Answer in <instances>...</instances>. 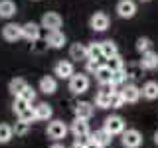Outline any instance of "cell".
I'll return each instance as SVG.
<instances>
[{
    "label": "cell",
    "mask_w": 158,
    "mask_h": 148,
    "mask_svg": "<svg viewBox=\"0 0 158 148\" xmlns=\"http://www.w3.org/2000/svg\"><path fill=\"white\" fill-rule=\"evenodd\" d=\"M87 89H89V77L85 73H73L69 77V91L73 95H83V93H87Z\"/></svg>",
    "instance_id": "1"
},
{
    "label": "cell",
    "mask_w": 158,
    "mask_h": 148,
    "mask_svg": "<svg viewBox=\"0 0 158 148\" xmlns=\"http://www.w3.org/2000/svg\"><path fill=\"white\" fill-rule=\"evenodd\" d=\"M103 128H105V130H107L111 136L123 134V132H125V121H123V117H118V115H111V117L105 118Z\"/></svg>",
    "instance_id": "2"
},
{
    "label": "cell",
    "mask_w": 158,
    "mask_h": 148,
    "mask_svg": "<svg viewBox=\"0 0 158 148\" xmlns=\"http://www.w3.org/2000/svg\"><path fill=\"white\" fill-rule=\"evenodd\" d=\"M121 142L125 148H140L142 144V134L136 130V128H127L121 134Z\"/></svg>",
    "instance_id": "3"
},
{
    "label": "cell",
    "mask_w": 158,
    "mask_h": 148,
    "mask_svg": "<svg viewBox=\"0 0 158 148\" xmlns=\"http://www.w3.org/2000/svg\"><path fill=\"white\" fill-rule=\"evenodd\" d=\"M61 24H63V18L59 16L57 12H46L42 16V24H40V26L46 28L48 32H57V30L61 28Z\"/></svg>",
    "instance_id": "4"
},
{
    "label": "cell",
    "mask_w": 158,
    "mask_h": 148,
    "mask_svg": "<svg viewBox=\"0 0 158 148\" xmlns=\"http://www.w3.org/2000/svg\"><path fill=\"white\" fill-rule=\"evenodd\" d=\"M67 130L69 128L63 121H52L48 125V136L52 138V140H61V138H65Z\"/></svg>",
    "instance_id": "5"
},
{
    "label": "cell",
    "mask_w": 158,
    "mask_h": 148,
    "mask_svg": "<svg viewBox=\"0 0 158 148\" xmlns=\"http://www.w3.org/2000/svg\"><path fill=\"white\" fill-rule=\"evenodd\" d=\"M117 14H118L121 18H125V20L135 18V14H136V4H135V0H118V4H117Z\"/></svg>",
    "instance_id": "6"
},
{
    "label": "cell",
    "mask_w": 158,
    "mask_h": 148,
    "mask_svg": "<svg viewBox=\"0 0 158 148\" xmlns=\"http://www.w3.org/2000/svg\"><path fill=\"white\" fill-rule=\"evenodd\" d=\"M115 91V87L113 85H105L101 89V91L95 95V107L99 109H109L111 107V93Z\"/></svg>",
    "instance_id": "7"
},
{
    "label": "cell",
    "mask_w": 158,
    "mask_h": 148,
    "mask_svg": "<svg viewBox=\"0 0 158 148\" xmlns=\"http://www.w3.org/2000/svg\"><path fill=\"white\" fill-rule=\"evenodd\" d=\"M109 16L105 12H95L91 16V20H89V26H91V30H95V32H105V30L109 28Z\"/></svg>",
    "instance_id": "8"
},
{
    "label": "cell",
    "mask_w": 158,
    "mask_h": 148,
    "mask_svg": "<svg viewBox=\"0 0 158 148\" xmlns=\"http://www.w3.org/2000/svg\"><path fill=\"white\" fill-rule=\"evenodd\" d=\"M53 73L59 77V79H69L73 75V63L71 61H67V59H59V61L53 65Z\"/></svg>",
    "instance_id": "9"
},
{
    "label": "cell",
    "mask_w": 158,
    "mask_h": 148,
    "mask_svg": "<svg viewBox=\"0 0 158 148\" xmlns=\"http://www.w3.org/2000/svg\"><path fill=\"white\" fill-rule=\"evenodd\" d=\"M2 38L6 42H18V39H22V26L20 24H6L2 28Z\"/></svg>",
    "instance_id": "10"
},
{
    "label": "cell",
    "mask_w": 158,
    "mask_h": 148,
    "mask_svg": "<svg viewBox=\"0 0 158 148\" xmlns=\"http://www.w3.org/2000/svg\"><path fill=\"white\" fill-rule=\"evenodd\" d=\"M46 43L48 47H53V49H61L63 46L67 43V38L63 32H48V38H46Z\"/></svg>",
    "instance_id": "11"
},
{
    "label": "cell",
    "mask_w": 158,
    "mask_h": 148,
    "mask_svg": "<svg viewBox=\"0 0 158 148\" xmlns=\"http://www.w3.org/2000/svg\"><path fill=\"white\" fill-rule=\"evenodd\" d=\"M40 24L36 22H26L22 26V38L24 39H28V42H38L40 39Z\"/></svg>",
    "instance_id": "12"
},
{
    "label": "cell",
    "mask_w": 158,
    "mask_h": 148,
    "mask_svg": "<svg viewBox=\"0 0 158 148\" xmlns=\"http://www.w3.org/2000/svg\"><path fill=\"white\" fill-rule=\"evenodd\" d=\"M121 95H123V99H125V103H138V99L142 97V93H140V89H138L136 85L128 83V85H125L121 89Z\"/></svg>",
    "instance_id": "13"
},
{
    "label": "cell",
    "mask_w": 158,
    "mask_h": 148,
    "mask_svg": "<svg viewBox=\"0 0 158 148\" xmlns=\"http://www.w3.org/2000/svg\"><path fill=\"white\" fill-rule=\"evenodd\" d=\"M93 105L91 103H87V101H81V103H77L75 109H73V113H75V118H81V121H89V118L93 117Z\"/></svg>",
    "instance_id": "14"
},
{
    "label": "cell",
    "mask_w": 158,
    "mask_h": 148,
    "mask_svg": "<svg viewBox=\"0 0 158 148\" xmlns=\"http://www.w3.org/2000/svg\"><path fill=\"white\" fill-rule=\"evenodd\" d=\"M111 140H113V136L109 134L105 128H99V130L91 132V142H93V144H97V146H101V148L109 146V144H111Z\"/></svg>",
    "instance_id": "15"
},
{
    "label": "cell",
    "mask_w": 158,
    "mask_h": 148,
    "mask_svg": "<svg viewBox=\"0 0 158 148\" xmlns=\"http://www.w3.org/2000/svg\"><path fill=\"white\" fill-rule=\"evenodd\" d=\"M69 130L73 132V136H75V138L91 134V130H89V122L87 121H81V118H75V121L71 122V128H69Z\"/></svg>",
    "instance_id": "16"
},
{
    "label": "cell",
    "mask_w": 158,
    "mask_h": 148,
    "mask_svg": "<svg viewBox=\"0 0 158 148\" xmlns=\"http://www.w3.org/2000/svg\"><path fill=\"white\" fill-rule=\"evenodd\" d=\"M40 91H42L44 95H53V93L57 91V81H56V77L44 75L42 79H40Z\"/></svg>",
    "instance_id": "17"
},
{
    "label": "cell",
    "mask_w": 158,
    "mask_h": 148,
    "mask_svg": "<svg viewBox=\"0 0 158 148\" xmlns=\"http://www.w3.org/2000/svg\"><path fill=\"white\" fill-rule=\"evenodd\" d=\"M69 57L75 59V61H87V46L85 43H73L69 47Z\"/></svg>",
    "instance_id": "18"
},
{
    "label": "cell",
    "mask_w": 158,
    "mask_h": 148,
    "mask_svg": "<svg viewBox=\"0 0 158 148\" xmlns=\"http://www.w3.org/2000/svg\"><path fill=\"white\" fill-rule=\"evenodd\" d=\"M34 113H36V121H49L53 117V109L48 103H40V105L34 107Z\"/></svg>",
    "instance_id": "19"
},
{
    "label": "cell",
    "mask_w": 158,
    "mask_h": 148,
    "mask_svg": "<svg viewBox=\"0 0 158 148\" xmlns=\"http://www.w3.org/2000/svg\"><path fill=\"white\" fill-rule=\"evenodd\" d=\"M140 67L142 69H156L158 67V53L156 51H146L142 53V59H140Z\"/></svg>",
    "instance_id": "20"
},
{
    "label": "cell",
    "mask_w": 158,
    "mask_h": 148,
    "mask_svg": "<svg viewBox=\"0 0 158 148\" xmlns=\"http://www.w3.org/2000/svg\"><path fill=\"white\" fill-rule=\"evenodd\" d=\"M140 93H142L144 99H148V101H154V99H158V83L156 81H146L144 85H142Z\"/></svg>",
    "instance_id": "21"
},
{
    "label": "cell",
    "mask_w": 158,
    "mask_h": 148,
    "mask_svg": "<svg viewBox=\"0 0 158 148\" xmlns=\"http://www.w3.org/2000/svg\"><path fill=\"white\" fill-rule=\"evenodd\" d=\"M111 77H113V71L109 69L107 65H101L97 69V73H95V79H97V83L99 85H111Z\"/></svg>",
    "instance_id": "22"
},
{
    "label": "cell",
    "mask_w": 158,
    "mask_h": 148,
    "mask_svg": "<svg viewBox=\"0 0 158 148\" xmlns=\"http://www.w3.org/2000/svg\"><path fill=\"white\" fill-rule=\"evenodd\" d=\"M101 53H103V59H111L118 56V49H117V43L107 39V42H101Z\"/></svg>",
    "instance_id": "23"
},
{
    "label": "cell",
    "mask_w": 158,
    "mask_h": 148,
    "mask_svg": "<svg viewBox=\"0 0 158 148\" xmlns=\"http://www.w3.org/2000/svg\"><path fill=\"white\" fill-rule=\"evenodd\" d=\"M16 14V4L12 0H0V18H12Z\"/></svg>",
    "instance_id": "24"
},
{
    "label": "cell",
    "mask_w": 158,
    "mask_h": 148,
    "mask_svg": "<svg viewBox=\"0 0 158 148\" xmlns=\"http://www.w3.org/2000/svg\"><path fill=\"white\" fill-rule=\"evenodd\" d=\"M26 87H28L26 79H22V77H16V79H12V81H10V85H8V91L12 93L14 97H18V95H20V93H22Z\"/></svg>",
    "instance_id": "25"
},
{
    "label": "cell",
    "mask_w": 158,
    "mask_h": 148,
    "mask_svg": "<svg viewBox=\"0 0 158 148\" xmlns=\"http://www.w3.org/2000/svg\"><path fill=\"white\" fill-rule=\"evenodd\" d=\"M87 59H97L101 61L103 59V53H101V42H93L87 46Z\"/></svg>",
    "instance_id": "26"
},
{
    "label": "cell",
    "mask_w": 158,
    "mask_h": 148,
    "mask_svg": "<svg viewBox=\"0 0 158 148\" xmlns=\"http://www.w3.org/2000/svg\"><path fill=\"white\" fill-rule=\"evenodd\" d=\"M14 136V130L12 126L6 125V122H0V144H8Z\"/></svg>",
    "instance_id": "27"
},
{
    "label": "cell",
    "mask_w": 158,
    "mask_h": 148,
    "mask_svg": "<svg viewBox=\"0 0 158 148\" xmlns=\"http://www.w3.org/2000/svg\"><path fill=\"white\" fill-rule=\"evenodd\" d=\"M105 65L111 69V71H123V69H125V61H123V57H121V56H115V57L107 59Z\"/></svg>",
    "instance_id": "28"
},
{
    "label": "cell",
    "mask_w": 158,
    "mask_h": 148,
    "mask_svg": "<svg viewBox=\"0 0 158 148\" xmlns=\"http://www.w3.org/2000/svg\"><path fill=\"white\" fill-rule=\"evenodd\" d=\"M150 49H152V39L150 38H138L136 39V51L146 53V51H150Z\"/></svg>",
    "instance_id": "29"
},
{
    "label": "cell",
    "mask_w": 158,
    "mask_h": 148,
    "mask_svg": "<svg viewBox=\"0 0 158 148\" xmlns=\"http://www.w3.org/2000/svg\"><path fill=\"white\" fill-rule=\"evenodd\" d=\"M18 121H24V122H28V125H32V122L36 121V113H34V109L28 107L26 111H22V113L18 115Z\"/></svg>",
    "instance_id": "30"
},
{
    "label": "cell",
    "mask_w": 158,
    "mask_h": 148,
    "mask_svg": "<svg viewBox=\"0 0 158 148\" xmlns=\"http://www.w3.org/2000/svg\"><path fill=\"white\" fill-rule=\"evenodd\" d=\"M20 99H24V101H26V103H30V105H32V103L34 101H36V89H34V87H26V89H24V91L22 93H20V95H18Z\"/></svg>",
    "instance_id": "31"
},
{
    "label": "cell",
    "mask_w": 158,
    "mask_h": 148,
    "mask_svg": "<svg viewBox=\"0 0 158 148\" xmlns=\"http://www.w3.org/2000/svg\"><path fill=\"white\" fill-rule=\"evenodd\" d=\"M12 130H14V134H16V136H26L28 130H30V125H28V122H24V121H18L16 125L12 126Z\"/></svg>",
    "instance_id": "32"
},
{
    "label": "cell",
    "mask_w": 158,
    "mask_h": 148,
    "mask_svg": "<svg viewBox=\"0 0 158 148\" xmlns=\"http://www.w3.org/2000/svg\"><path fill=\"white\" fill-rule=\"evenodd\" d=\"M125 105V99H123L121 91H113L111 93V109H121Z\"/></svg>",
    "instance_id": "33"
},
{
    "label": "cell",
    "mask_w": 158,
    "mask_h": 148,
    "mask_svg": "<svg viewBox=\"0 0 158 148\" xmlns=\"http://www.w3.org/2000/svg\"><path fill=\"white\" fill-rule=\"evenodd\" d=\"M127 81V75H125V69L123 71H113V77H111V85L113 87H118Z\"/></svg>",
    "instance_id": "34"
},
{
    "label": "cell",
    "mask_w": 158,
    "mask_h": 148,
    "mask_svg": "<svg viewBox=\"0 0 158 148\" xmlns=\"http://www.w3.org/2000/svg\"><path fill=\"white\" fill-rule=\"evenodd\" d=\"M28 107H30V103H26L24 99H20V97H16V99H14V103H12V111L16 113V115H20L22 111H26Z\"/></svg>",
    "instance_id": "35"
},
{
    "label": "cell",
    "mask_w": 158,
    "mask_h": 148,
    "mask_svg": "<svg viewBox=\"0 0 158 148\" xmlns=\"http://www.w3.org/2000/svg\"><path fill=\"white\" fill-rule=\"evenodd\" d=\"M99 67H101V61H97V59H87V71L89 73H97Z\"/></svg>",
    "instance_id": "36"
},
{
    "label": "cell",
    "mask_w": 158,
    "mask_h": 148,
    "mask_svg": "<svg viewBox=\"0 0 158 148\" xmlns=\"http://www.w3.org/2000/svg\"><path fill=\"white\" fill-rule=\"evenodd\" d=\"M71 148H87V146H83V144H79V142H75V144H73Z\"/></svg>",
    "instance_id": "37"
},
{
    "label": "cell",
    "mask_w": 158,
    "mask_h": 148,
    "mask_svg": "<svg viewBox=\"0 0 158 148\" xmlns=\"http://www.w3.org/2000/svg\"><path fill=\"white\" fill-rule=\"evenodd\" d=\"M49 148H65V146H63V144H57V142H56V144H52Z\"/></svg>",
    "instance_id": "38"
},
{
    "label": "cell",
    "mask_w": 158,
    "mask_h": 148,
    "mask_svg": "<svg viewBox=\"0 0 158 148\" xmlns=\"http://www.w3.org/2000/svg\"><path fill=\"white\" fill-rule=\"evenodd\" d=\"M87 148H101V146H97V144H93V142H89V144H87Z\"/></svg>",
    "instance_id": "39"
},
{
    "label": "cell",
    "mask_w": 158,
    "mask_h": 148,
    "mask_svg": "<svg viewBox=\"0 0 158 148\" xmlns=\"http://www.w3.org/2000/svg\"><path fill=\"white\" fill-rule=\"evenodd\" d=\"M154 144H156V146H158V130H156V132H154Z\"/></svg>",
    "instance_id": "40"
},
{
    "label": "cell",
    "mask_w": 158,
    "mask_h": 148,
    "mask_svg": "<svg viewBox=\"0 0 158 148\" xmlns=\"http://www.w3.org/2000/svg\"><path fill=\"white\" fill-rule=\"evenodd\" d=\"M140 2H150V0H140Z\"/></svg>",
    "instance_id": "41"
}]
</instances>
